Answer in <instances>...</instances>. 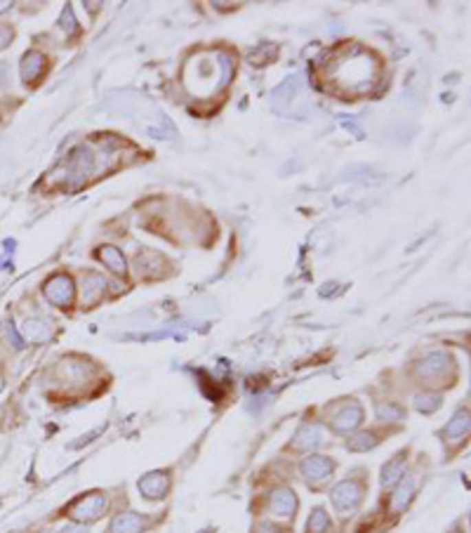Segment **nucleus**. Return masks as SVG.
<instances>
[{"instance_id":"obj_1","label":"nucleus","mask_w":471,"mask_h":533,"mask_svg":"<svg viewBox=\"0 0 471 533\" xmlns=\"http://www.w3.org/2000/svg\"><path fill=\"white\" fill-rule=\"evenodd\" d=\"M229 76H231V59L226 57L221 62L196 57L184 71V80L193 95H210V92L217 90V80L226 83Z\"/></svg>"},{"instance_id":"obj_2","label":"nucleus","mask_w":471,"mask_h":533,"mask_svg":"<svg viewBox=\"0 0 471 533\" xmlns=\"http://www.w3.org/2000/svg\"><path fill=\"white\" fill-rule=\"evenodd\" d=\"M330 496L340 512H351V510H356L363 500V483L356 479H344L332 488Z\"/></svg>"},{"instance_id":"obj_3","label":"nucleus","mask_w":471,"mask_h":533,"mask_svg":"<svg viewBox=\"0 0 471 533\" xmlns=\"http://www.w3.org/2000/svg\"><path fill=\"white\" fill-rule=\"evenodd\" d=\"M43 293H45V300L50 305L59 307V309H66V307H71V302H74V281H71L66 274H54V276L45 283Z\"/></svg>"},{"instance_id":"obj_4","label":"nucleus","mask_w":471,"mask_h":533,"mask_svg":"<svg viewBox=\"0 0 471 533\" xmlns=\"http://www.w3.org/2000/svg\"><path fill=\"white\" fill-rule=\"evenodd\" d=\"M104 508H107V496L104 493H90V496L76 500L69 508V512L76 521H94L104 514Z\"/></svg>"},{"instance_id":"obj_5","label":"nucleus","mask_w":471,"mask_h":533,"mask_svg":"<svg viewBox=\"0 0 471 533\" xmlns=\"http://www.w3.org/2000/svg\"><path fill=\"white\" fill-rule=\"evenodd\" d=\"M332 470H335V463L325 455H309L302 463V475L311 486H320L323 481H328Z\"/></svg>"},{"instance_id":"obj_6","label":"nucleus","mask_w":471,"mask_h":533,"mask_svg":"<svg viewBox=\"0 0 471 533\" xmlns=\"http://www.w3.org/2000/svg\"><path fill=\"white\" fill-rule=\"evenodd\" d=\"M330 422H332V430L337 432H347V430H356L358 425L363 422V409L361 404L351 399V404H344L340 411L330 415Z\"/></svg>"},{"instance_id":"obj_7","label":"nucleus","mask_w":471,"mask_h":533,"mask_svg":"<svg viewBox=\"0 0 471 533\" xmlns=\"http://www.w3.org/2000/svg\"><path fill=\"white\" fill-rule=\"evenodd\" d=\"M170 491V479L168 475H160V472H153V475H146L144 479H140V493L146 500H158L165 498V493Z\"/></svg>"},{"instance_id":"obj_8","label":"nucleus","mask_w":471,"mask_h":533,"mask_svg":"<svg viewBox=\"0 0 471 533\" xmlns=\"http://www.w3.org/2000/svg\"><path fill=\"white\" fill-rule=\"evenodd\" d=\"M144 526H146V516L137 512H125L111 521L109 533H142Z\"/></svg>"},{"instance_id":"obj_9","label":"nucleus","mask_w":471,"mask_h":533,"mask_svg":"<svg viewBox=\"0 0 471 533\" xmlns=\"http://www.w3.org/2000/svg\"><path fill=\"white\" fill-rule=\"evenodd\" d=\"M104 298V279L99 274H85L83 276V305L92 307Z\"/></svg>"},{"instance_id":"obj_10","label":"nucleus","mask_w":471,"mask_h":533,"mask_svg":"<svg viewBox=\"0 0 471 533\" xmlns=\"http://www.w3.org/2000/svg\"><path fill=\"white\" fill-rule=\"evenodd\" d=\"M271 510H274L278 516H292L297 510V498L292 491H287V488H281V491H276L274 496H271Z\"/></svg>"},{"instance_id":"obj_11","label":"nucleus","mask_w":471,"mask_h":533,"mask_svg":"<svg viewBox=\"0 0 471 533\" xmlns=\"http://www.w3.org/2000/svg\"><path fill=\"white\" fill-rule=\"evenodd\" d=\"M43 69H45V57H43L41 52H26L24 54V62H21V78H24L26 85L33 83V80L43 74Z\"/></svg>"},{"instance_id":"obj_12","label":"nucleus","mask_w":471,"mask_h":533,"mask_svg":"<svg viewBox=\"0 0 471 533\" xmlns=\"http://www.w3.org/2000/svg\"><path fill=\"white\" fill-rule=\"evenodd\" d=\"M406 458H408V453L403 450V453H398L389 465H384V470H382V486H393V483L401 479Z\"/></svg>"},{"instance_id":"obj_13","label":"nucleus","mask_w":471,"mask_h":533,"mask_svg":"<svg viewBox=\"0 0 471 533\" xmlns=\"http://www.w3.org/2000/svg\"><path fill=\"white\" fill-rule=\"evenodd\" d=\"M99 260H102L113 274H125V257L118 248H111V246L99 248Z\"/></svg>"},{"instance_id":"obj_14","label":"nucleus","mask_w":471,"mask_h":533,"mask_svg":"<svg viewBox=\"0 0 471 533\" xmlns=\"http://www.w3.org/2000/svg\"><path fill=\"white\" fill-rule=\"evenodd\" d=\"M21 333L26 335L29 340H33V342H38V340H45L50 335V323L43 321V318L38 316H31L24 321V326H21Z\"/></svg>"},{"instance_id":"obj_15","label":"nucleus","mask_w":471,"mask_h":533,"mask_svg":"<svg viewBox=\"0 0 471 533\" xmlns=\"http://www.w3.org/2000/svg\"><path fill=\"white\" fill-rule=\"evenodd\" d=\"M443 368H446V356H443L441 351H434V354H429L422 364L417 366V373H419V378H431L434 373H441Z\"/></svg>"},{"instance_id":"obj_16","label":"nucleus","mask_w":471,"mask_h":533,"mask_svg":"<svg viewBox=\"0 0 471 533\" xmlns=\"http://www.w3.org/2000/svg\"><path fill=\"white\" fill-rule=\"evenodd\" d=\"M318 442H320L318 427L304 425L295 437V448H314V446H318Z\"/></svg>"},{"instance_id":"obj_17","label":"nucleus","mask_w":471,"mask_h":533,"mask_svg":"<svg viewBox=\"0 0 471 533\" xmlns=\"http://www.w3.org/2000/svg\"><path fill=\"white\" fill-rule=\"evenodd\" d=\"M467 430H469V415H467V411H464V413L459 411V413L446 425V437L462 439V434H467ZM457 439H455V442H457Z\"/></svg>"},{"instance_id":"obj_18","label":"nucleus","mask_w":471,"mask_h":533,"mask_svg":"<svg viewBox=\"0 0 471 533\" xmlns=\"http://www.w3.org/2000/svg\"><path fill=\"white\" fill-rule=\"evenodd\" d=\"M377 442H380V439H375V434L365 432V434H358V437H353L351 442H347V448H351V450H368V448L377 446Z\"/></svg>"},{"instance_id":"obj_19","label":"nucleus","mask_w":471,"mask_h":533,"mask_svg":"<svg viewBox=\"0 0 471 533\" xmlns=\"http://www.w3.org/2000/svg\"><path fill=\"white\" fill-rule=\"evenodd\" d=\"M403 415V409L396 404H377V417L380 420H398Z\"/></svg>"},{"instance_id":"obj_20","label":"nucleus","mask_w":471,"mask_h":533,"mask_svg":"<svg viewBox=\"0 0 471 533\" xmlns=\"http://www.w3.org/2000/svg\"><path fill=\"white\" fill-rule=\"evenodd\" d=\"M10 41H12V29L5 26V24H0V47H5Z\"/></svg>"},{"instance_id":"obj_21","label":"nucleus","mask_w":471,"mask_h":533,"mask_svg":"<svg viewBox=\"0 0 471 533\" xmlns=\"http://www.w3.org/2000/svg\"><path fill=\"white\" fill-rule=\"evenodd\" d=\"M5 80H8V67H5V64L0 62V85H3Z\"/></svg>"},{"instance_id":"obj_22","label":"nucleus","mask_w":471,"mask_h":533,"mask_svg":"<svg viewBox=\"0 0 471 533\" xmlns=\"http://www.w3.org/2000/svg\"><path fill=\"white\" fill-rule=\"evenodd\" d=\"M10 8H12V3H0V12H8Z\"/></svg>"},{"instance_id":"obj_23","label":"nucleus","mask_w":471,"mask_h":533,"mask_svg":"<svg viewBox=\"0 0 471 533\" xmlns=\"http://www.w3.org/2000/svg\"><path fill=\"white\" fill-rule=\"evenodd\" d=\"M3 387H5V378L0 376V392H3Z\"/></svg>"}]
</instances>
